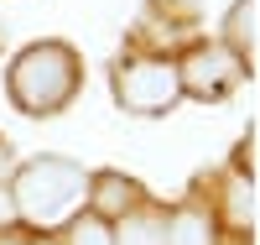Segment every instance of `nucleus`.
Listing matches in <instances>:
<instances>
[{
	"label": "nucleus",
	"mask_w": 260,
	"mask_h": 245,
	"mask_svg": "<svg viewBox=\"0 0 260 245\" xmlns=\"http://www.w3.org/2000/svg\"><path fill=\"white\" fill-rule=\"evenodd\" d=\"M172 63H177V78H182V99H229L250 78V63L234 58L219 37L182 42V52H172Z\"/></svg>",
	"instance_id": "4"
},
{
	"label": "nucleus",
	"mask_w": 260,
	"mask_h": 245,
	"mask_svg": "<svg viewBox=\"0 0 260 245\" xmlns=\"http://www.w3.org/2000/svg\"><path fill=\"white\" fill-rule=\"evenodd\" d=\"M89 204V167L73 157H31L11 172V209L31 230H57Z\"/></svg>",
	"instance_id": "2"
},
{
	"label": "nucleus",
	"mask_w": 260,
	"mask_h": 245,
	"mask_svg": "<svg viewBox=\"0 0 260 245\" xmlns=\"http://www.w3.org/2000/svg\"><path fill=\"white\" fill-rule=\"evenodd\" d=\"M11 167V151H6V141H0V172H6Z\"/></svg>",
	"instance_id": "10"
},
{
	"label": "nucleus",
	"mask_w": 260,
	"mask_h": 245,
	"mask_svg": "<svg viewBox=\"0 0 260 245\" xmlns=\"http://www.w3.org/2000/svg\"><path fill=\"white\" fill-rule=\"evenodd\" d=\"M0 245H26V240H16V235H0Z\"/></svg>",
	"instance_id": "11"
},
{
	"label": "nucleus",
	"mask_w": 260,
	"mask_h": 245,
	"mask_svg": "<svg viewBox=\"0 0 260 245\" xmlns=\"http://www.w3.org/2000/svg\"><path fill=\"white\" fill-rule=\"evenodd\" d=\"M83 89V58L78 47H68V42H26L11 63H6V94L11 104L21 110V115L31 120H52L62 115Z\"/></svg>",
	"instance_id": "1"
},
{
	"label": "nucleus",
	"mask_w": 260,
	"mask_h": 245,
	"mask_svg": "<svg viewBox=\"0 0 260 245\" xmlns=\"http://www.w3.org/2000/svg\"><path fill=\"white\" fill-rule=\"evenodd\" d=\"M161 245H219V214L198 198H182L161 214Z\"/></svg>",
	"instance_id": "6"
},
{
	"label": "nucleus",
	"mask_w": 260,
	"mask_h": 245,
	"mask_svg": "<svg viewBox=\"0 0 260 245\" xmlns=\"http://www.w3.org/2000/svg\"><path fill=\"white\" fill-rule=\"evenodd\" d=\"M110 94L125 115H172L182 104V78H177V63L172 52H146V47H130L115 68H110Z\"/></svg>",
	"instance_id": "3"
},
{
	"label": "nucleus",
	"mask_w": 260,
	"mask_h": 245,
	"mask_svg": "<svg viewBox=\"0 0 260 245\" xmlns=\"http://www.w3.org/2000/svg\"><path fill=\"white\" fill-rule=\"evenodd\" d=\"M57 245H115V225L99 219L94 209H78L68 225H62V240Z\"/></svg>",
	"instance_id": "9"
},
{
	"label": "nucleus",
	"mask_w": 260,
	"mask_h": 245,
	"mask_svg": "<svg viewBox=\"0 0 260 245\" xmlns=\"http://www.w3.org/2000/svg\"><path fill=\"white\" fill-rule=\"evenodd\" d=\"M141 204H146V188L136 183V177H125V172H115V167L89 172V204H83V209H94L99 219L120 225V219H125L130 209H141Z\"/></svg>",
	"instance_id": "5"
},
{
	"label": "nucleus",
	"mask_w": 260,
	"mask_h": 245,
	"mask_svg": "<svg viewBox=\"0 0 260 245\" xmlns=\"http://www.w3.org/2000/svg\"><path fill=\"white\" fill-rule=\"evenodd\" d=\"M115 245H161V209H130L120 225H115Z\"/></svg>",
	"instance_id": "8"
},
{
	"label": "nucleus",
	"mask_w": 260,
	"mask_h": 245,
	"mask_svg": "<svg viewBox=\"0 0 260 245\" xmlns=\"http://www.w3.org/2000/svg\"><path fill=\"white\" fill-rule=\"evenodd\" d=\"M219 42L234 52V58H255V0H234L219 21Z\"/></svg>",
	"instance_id": "7"
},
{
	"label": "nucleus",
	"mask_w": 260,
	"mask_h": 245,
	"mask_svg": "<svg viewBox=\"0 0 260 245\" xmlns=\"http://www.w3.org/2000/svg\"><path fill=\"white\" fill-rule=\"evenodd\" d=\"M26 245H57V240H26Z\"/></svg>",
	"instance_id": "12"
}]
</instances>
